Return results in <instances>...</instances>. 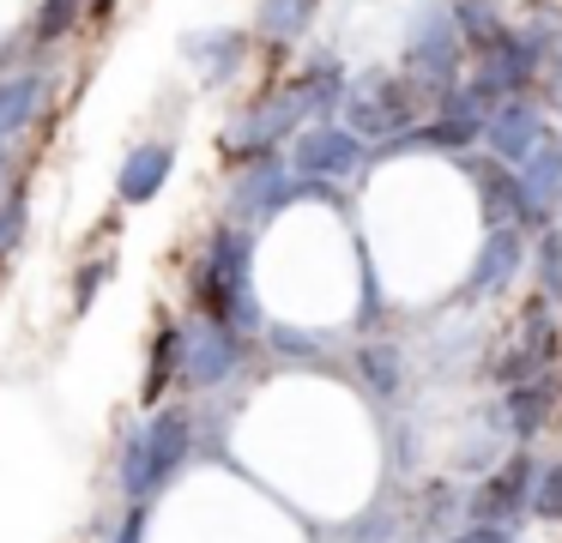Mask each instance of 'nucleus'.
Segmentation results:
<instances>
[{
  "mask_svg": "<svg viewBox=\"0 0 562 543\" xmlns=\"http://www.w3.org/2000/svg\"><path fill=\"white\" fill-rule=\"evenodd\" d=\"M345 133L357 139H387V133H405L417 115V97L405 79H387V72H369V79L345 84Z\"/></svg>",
  "mask_w": 562,
  "mask_h": 543,
  "instance_id": "1",
  "label": "nucleus"
},
{
  "mask_svg": "<svg viewBox=\"0 0 562 543\" xmlns=\"http://www.w3.org/2000/svg\"><path fill=\"white\" fill-rule=\"evenodd\" d=\"M405 72L417 91H448L460 72V31H453L448 7H424L412 19V43H405Z\"/></svg>",
  "mask_w": 562,
  "mask_h": 543,
  "instance_id": "2",
  "label": "nucleus"
},
{
  "mask_svg": "<svg viewBox=\"0 0 562 543\" xmlns=\"http://www.w3.org/2000/svg\"><path fill=\"white\" fill-rule=\"evenodd\" d=\"M182 453H188V417H182V410H164V417L151 422L134 446H127V495H134V501H146L158 483L176 477Z\"/></svg>",
  "mask_w": 562,
  "mask_h": 543,
  "instance_id": "3",
  "label": "nucleus"
},
{
  "mask_svg": "<svg viewBox=\"0 0 562 543\" xmlns=\"http://www.w3.org/2000/svg\"><path fill=\"white\" fill-rule=\"evenodd\" d=\"M363 163V139L345 127H308L296 133V176L308 181H351Z\"/></svg>",
  "mask_w": 562,
  "mask_h": 543,
  "instance_id": "4",
  "label": "nucleus"
},
{
  "mask_svg": "<svg viewBox=\"0 0 562 543\" xmlns=\"http://www.w3.org/2000/svg\"><path fill=\"white\" fill-rule=\"evenodd\" d=\"M243 284H248V236H218V241H212V253L200 260L194 296L206 302L212 314H218V308H224V302H231Z\"/></svg>",
  "mask_w": 562,
  "mask_h": 543,
  "instance_id": "5",
  "label": "nucleus"
},
{
  "mask_svg": "<svg viewBox=\"0 0 562 543\" xmlns=\"http://www.w3.org/2000/svg\"><path fill=\"white\" fill-rule=\"evenodd\" d=\"M231 369H236V338L224 332V326H200V332H182V362H176V374H188V381L212 386V381H224Z\"/></svg>",
  "mask_w": 562,
  "mask_h": 543,
  "instance_id": "6",
  "label": "nucleus"
},
{
  "mask_svg": "<svg viewBox=\"0 0 562 543\" xmlns=\"http://www.w3.org/2000/svg\"><path fill=\"white\" fill-rule=\"evenodd\" d=\"M484 139L496 145V157L520 163V157L544 139V115H538L532 103H496V115L484 121Z\"/></svg>",
  "mask_w": 562,
  "mask_h": 543,
  "instance_id": "7",
  "label": "nucleus"
},
{
  "mask_svg": "<svg viewBox=\"0 0 562 543\" xmlns=\"http://www.w3.org/2000/svg\"><path fill=\"white\" fill-rule=\"evenodd\" d=\"M170 163H176V151H170L164 139L139 145V151L122 163V181H115V188H122V200H127V205H146V200H158V188L170 181Z\"/></svg>",
  "mask_w": 562,
  "mask_h": 543,
  "instance_id": "8",
  "label": "nucleus"
},
{
  "mask_svg": "<svg viewBox=\"0 0 562 543\" xmlns=\"http://www.w3.org/2000/svg\"><path fill=\"white\" fill-rule=\"evenodd\" d=\"M43 103V79L37 72H19V79H0V139L7 133H25L31 115Z\"/></svg>",
  "mask_w": 562,
  "mask_h": 543,
  "instance_id": "9",
  "label": "nucleus"
},
{
  "mask_svg": "<svg viewBox=\"0 0 562 543\" xmlns=\"http://www.w3.org/2000/svg\"><path fill=\"white\" fill-rule=\"evenodd\" d=\"M477 133H484V121H477V103H472V97H453L448 115L424 127V145H436V151H465Z\"/></svg>",
  "mask_w": 562,
  "mask_h": 543,
  "instance_id": "10",
  "label": "nucleus"
},
{
  "mask_svg": "<svg viewBox=\"0 0 562 543\" xmlns=\"http://www.w3.org/2000/svg\"><path fill=\"white\" fill-rule=\"evenodd\" d=\"M477 193H484L490 224H514V217H526V188H520V176H508V169L490 163L484 176H477Z\"/></svg>",
  "mask_w": 562,
  "mask_h": 543,
  "instance_id": "11",
  "label": "nucleus"
},
{
  "mask_svg": "<svg viewBox=\"0 0 562 543\" xmlns=\"http://www.w3.org/2000/svg\"><path fill=\"white\" fill-rule=\"evenodd\" d=\"M453 31L472 48H496L502 36H508V24H502L496 0H453Z\"/></svg>",
  "mask_w": 562,
  "mask_h": 543,
  "instance_id": "12",
  "label": "nucleus"
},
{
  "mask_svg": "<svg viewBox=\"0 0 562 543\" xmlns=\"http://www.w3.org/2000/svg\"><path fill=\"white\" fill-rule=\"evenodd\" d=\"M514 265H520V236H514V224H496V236L484 241V260H477V290H502L514 278Z\"/></svg>",
  "mask_w": 562,
  "mask_h": 543,
  "instance_id": "13",
  "label": "nucleus"
},
{
  "mask_svg": "<svg viewBox=\"0 0 562 543\" xmlns=\"http://www.w3.org/2000/svg\"><path fill=\"white\" fill-rule=\"evenodd\" d=\"M296 109H333L345 97V79H339V67L333 60H321V67H308L303 79H296Z\"/></svg>",
  "mask_w": 562,
  "mask_h": 543,
  "instance_id": "14",
  "label": "nucleus"
},
{
  "mask_svg": "<svg viewBox=\"0 0 562 543\" xmlns=\"http://www.w3.org/2000/svg\"><path fill=\"white\" fill-rule=\"evenodd\" d=\"M526 477H532V465L526 459H514L508 471H502L496 483H484V495H477V513L484 519H496V513H508L514 501H520V489H526Z\"/></svg>",
  "mask_w": 562,
  "mask_h": 543,
  "instance_id": "15",
  "label": "nucleus"
},
{
  "mask_svg": "<svg viewBox=\"0 0 562 543\" xmlns=\"http://www.w3.org/2000/svg\"><path fill=\"white\" fill-rule=\"evenodd\" d=\"M308 12H315V0H260V31L267 36H303Z\"/></svg>",
  "mask_w": 562,
  "mask_h": 543,
  "instance_id": "16",
  "label": "nucleus"
},
{
  "mask_svg": "<svg viewBox=\"0 0 562 543\" xmlns=\"http://www.w3.org/2000/svg\"><path fill=\"white\" fill-rule=\"evenodd\" d=\"M508 417H514V429H520V434H538V429H544V417H550V386H514Z\"/></svg>",
  "mask_w": 562,
  "mask_h": 543,
  "instance_id": "17",
  "label": "nucleus"
},
{
  "mask_svg": "<svg viewBox=\"0 0 562 543\" xmlns=\"http://www.w3.org/2000/svg\"><path fill=\"white\" fill-rule=\"evenodd\" d=\"M176 362H182V332H164V344L151 350V369H146V405H158V393L176 381Z\"/></svg>",
  "mask_w": 562,
  "mask_h": 543,
  "instance_id": "18",
  "label": "nucleus"
},
{
  "mask_svg": "<svg viewBox=\"0 0 562 543\" xmlns=\"http://www.w3.org/2000/svg\"><path fill=\"white\" fill-rule=\"evenodd\" d=\"M363 374H369V386H375V393H400V381H405L400 350H387V344L363 350Z\"/></svg>",
  "mask_w": 562,
  "mask_h": 543,
  "instance_id": "19",
  "label": "nucleus"
},
{
  "mask_svg": "<svg viewBox=\"0 0 562 543\" xmlns=\"http://www.w3.org/2000/svg\"><path fill=\"white\" fill-rule=\"evenodd\" d=\"M74 19H79V0H43V12H37V43H61V36L74 31Z\"/></svg>",
  "mask_w": 562,
  "mask_h": 543,
  "instance_id": "20",
  "label": "nucleus"
},
{
  "mask_svg": "<svg viewBox=\"0 0 562 543\" xmlns=\"http://www.w3.org/2000/svg\"><path fill=\"white\" fill-rule=\"evenodd\" d=\"M538 278H544V296H562V229H544L538 241Z\"/></svg>",
  "mask_w": 562,
  "mask_h": 543,
  "instance_id": "21",
  "label": "nucleus"
},
{
  "mask_svg": "<svg viewBox=\"0 0 562 543\" xmlns=\"http://www.w3.org/2000/svg\"><path fill=\"white\" fill-rule=\"evenodd\" d=\"M532 507H538V519H562V465H550L544 477H538Z\"/></svg>",
  "mask_w": 562,
  "mask_h": 543,
  "instance_id": "22",
  "label": "nucleus"
},
{
  "mask_svg": "<svg viewBox=\"0 0 562 543\" xmlns=\"http://www.w3.org/2000/svg\"><path fill=\"white\" fill-rule=\"evenodd\" d=\"M103 278H110V265H86V272H79V308H86L91 296H98V284Z\"/></svg>",
  "mask_w": 562,
  "mask_h": 543,
  "instance_id": "23",
  "label": "nucleus"
},
{
  "mask_svg": "<svg viewBox=\"0 0 562 543\" xmlns=\"http://www.w3.org/2000/svg\"><path fill=\"white\" fill-rule=\"evenodd\" d=\"M453 543H508V538H502L496 525H477V531H465V538H453Z\"/></svg>",
  "mask_w": 562,
  "mask_h": 543,
  "instance_id": "24",
  "label": "nucleus"
},
{
  "mask_svg": "<svg viewBox=\"0 0 562 543\" xmlns=\"http://www.w3.org/2000/svg\"><path fill=\"white\" fill-rule=\"evenodd\" d=\"M115 543H139V513H134V519H127V525H122V538H115Z\"/></svg>",
  "mask_w": 562,
  "mask_h": 543,
  "instance_id": "25",
  "label": "nucleus"
},
{
  "mask_svg": "<svg viewBox=\"0 0 562 543\" xmlns=\"http://www.w3.org/2000/svg\"><path fill=\"white\" fill-rule=\"evenodd\" d=\"M557 103H562V60H557Z\"/></svg>",
  "mask_w": 562,
  "mask_h": 543,
  "instance_id": "26",
  "label": "nucleus"
}]
</instances>
